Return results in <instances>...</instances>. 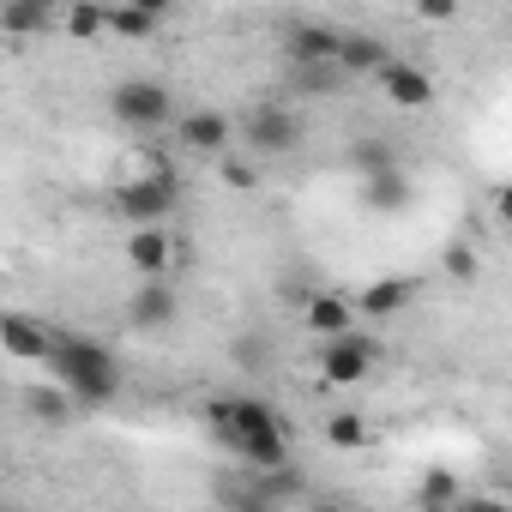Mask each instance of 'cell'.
I'll use <instances>...</instances> for the list:
<instances>
[{"instance_id": "1", "label": "cell", "mask_w": 512, "mask_h": 512, "mask_svg": "<svg viewBox=\"0 0 512 512\" xmlns=\"http://www.w3.org/2000/svg\"><path fill=\"white\" fill-rule=\"evenodd\" d=\"M205 422L211 434L223 440L229 458H241V470H278L290 458V440H284V422L272 404L260 398H217L205 404Z\"/></svg>"}, {"instance_id": "2", "label": "cell", "mask_w": 512, "mask_h": 512, "mask_svg": "<svg viewBox=\"0 0 512 512\" xmlns=\"http://www.w3.org/2000/svg\"><path fill=\"white\" fill-rule=\"evenodd\" d=\"M49 374H55L85 410H103V404H115V392H121L115 356H109L97 338H79V332H55V344H49Z\"/></svg>"}, {"instance_id": "3", "label": "cell", "mask_w": 512, "mask_h": 512, "mask_svg": "<svg viewBox=\"0 0 512 512\" xmlns=\"http://www.w3.org/2000/svg\"><path fill=\"white\" fill-rule=\"evenodd\" d=\"M109 115H115L127 133H157V127H169L175 97H169V85H163V79L133 73V79H121V85L109 91Z\"/></svg>"}, {"instance_id": "4", "label": "cell", "mask_w": 512, "mask_h": 512, "mask_svg": "<svg viewBox=\"0 0 512 512\" xmlns=\"http://www.w3.org/2000/svg\"><path fill=\"white\" fill-rule=\"evenodd\" d=\"M175 205H181V181H175V175H169L163 163L115 187V211H121L127 223H163V217H169Z\"/></svg>"}, {"instance_id": "5", "label": "cell", "mask_w": 512, "mask_h": 512, "mask_svg": "<svg viewBox=\"0 0 512 512\" xmlns=\"http://www.w3.org/2000/svg\"><path fill=\"white\" fill-rule=\"evenodd\" d=\"M241 139L260 151V157H290V151L302 145V121H296L284 103H266V109H253V115L241 121Z\"/></svg>"}, {"instance_id": "6", "label": "cell", "mask_w": 512, "mask_h": 512, "mask_svg": "<svg viewBox=\"0 0 512 512\" xmlns=\"http://www.w3.org/2000/svg\"><path fill=\"white\" fill-rule=\"evenodd\" d=\"M368 374H374V344L368 338H356V332L326 338V350H320V380L326 386H356Z\"/></svg>"}, {"instance_id": "7", "label": "cell", "mask_w": 512, "mask_h": 512, "mask_svg": "<svg viewBox=\"0 0 512 512\" xmlns=\"http://www.w3.org/2000/svg\"><path fill=\"white\" fill-rule=\"evenodd\" d=\"M338 49H344V31L338 25H314V19L290 25V37H284L290 67H338Z\"/></svg>"}, {"instance_id": "8", "label": "cell", "mask_w": 512, "mask_h": 512, "mask_svg": "<svg viewBox=\"0 0 512 512\" xmlns=\"http://www.w3.org/2000/svg\"><path fill=\"white\" fill-rule=\"evenodd\" d=\"M380 91L392 109H428L434 103V73L416 67V61H386L380 67Z\"/></svg>"}, {"instance_id": "9", "label": "cell", "mask_w": 512, "mask_h": 512, "mask_svg": "<svg viewBox=\"0 0 512 512\" xmlns=\"http://www.w3.org/2000/svg\"><path fill=\"white\" fill-rule=\"evenodd\" d=\"M410 199H416V187H410V175H404L398 163L362 169V205H368V211H404Z\"/></svg>"}, {"instance_id": "10", "label": "cell", "mask_w": 512, "mask_h": 512, "mask_svg": "<svg viewBox=\"0 0 512 512\" xmlns=\"http://www.w3.org/2000/svg\"><path fill=\"white\" fill-rule=\"evenodd\" d=\"M127 260H133L139 278H163L169 260H175V241L163 235V223H133V235H127Z\"/></svg>"}, {"instance_id": "11", "label": "cell", "mask_w": 512, "mask_h": 512, "mask_svg": "<svg viewBox=\"0 0 512 512\" xmlns=\"http://www.w3.org/2000/svg\"><path fill=\"white\" fill-rule=\"evenodd\" d=\"M55 19H67V13H61V0H7V7H0V25H7V37H13V43L43 37Z\"/></svg>"}, {"instance_id": "12", "label": "cell", "mask_w": 512, "mask_h": 512, "mask_svg": "<svg viewBox=\"0 0 512 512\" xmlns=\"http://www.w3.org/2000/svg\"><path fill=\"white\" fill-rule=\"evenodd\" d=\"M175 133H181V145H187V151H199V157H223V145H229L235 121H229V115H217V109H193Z\"/></svg>"}, {"instance_id": "13", "label": "cell", "mask_w": 512, "mask_h": 512, "mask_svg": "<svg viewBox=\"0 0 512 512\" xmlns=\"http://www.w3.org/2000/svg\"><path fill=\"white\" fill-rule=\"evenodd\" d=\"M127 320H133L139 332H163V326L175 320V290H169L163 278H145V284L133 290V302H127Z\"/></svg>"}, {"instance_id": "14", "label": "cell", "mask_w": 512, "mask_h": 512, "mask_svg": "<svg viewBox=\"0 0 512 512\" xmlns=\"http://www.w3.org/2000/svg\"><path fill=\"white\" fill-rule=\"evenodd\" d=\"M0 344H7V356H19V362H49L55 332H43V326L25 320V314H7V320H0Z\"/></svg>"}, {"instance_id": "15", "label": "cell", "mask_w": 512, "mask_h": 512, "mask_svg": "<svg viewBox=\"0 0 512 512\" xmlns=\"http://www.w3.org/2000/svg\"><path fill=\"white\" fill-rule=\"evenodd\" d=\"M392 55H386V43L380 37H368V31H344V49H338V67L350 73V79H380V67H386Z\"/></svg>"}, {"instance_id": "16", "label": "cell", "mask_w": 512, "mask_h": 512, "mask_svg": "<svg viewBox=\"0 0 512 512\" xmlns=\"http://www.w3.org/2000/svg\"><path fill=\"white\" fill-rule=\"evenodd\" d=\"M302 320H308V332H320V338H338V332H350L356 326V302H344V296H308V308H302Z\"/></svg>"}, {"instance_id": "17", "label": "cell", "mask_w": 512, "mask_h": 512, "mask_svg": "<svg viewBox=\"0 0 512 512\" xmlns=\"http://www.w3.org/2000/svg\"><path fill=\"white\" fill-rule=\"evenodd\" d=\"M404 302H410V278H380V284H368V290L356 296V314H362V320H392Z\"/></svg>"}, {"instance_id": "18", "label": "cell", "mask_w": 512, "mask_h": 512, "mask_svg": "<svg viewBox=\"0 0 512 512\" xmlns=\"http://www.w3.org/2000/svg\"><path fill=\"white\" fill-rule=\"evenodd\" d=\"M73 404H79V398H73L61 380H55V386H31V392H25V410H31L37 422H49V428L73 422Z\"/></svg>"}, {"instance_id": "19", "label": "cell", "mask_w": 512, "mask_h": 512, "mask_svg": "<svg viewBox=\"0 0 512 512\" xmlns=\"http://www.w3.org/2000/svg\"><path fill=\"white\" fill-rule=\"evenodd\" d=\"M109 31L127 37V43H145V37H157V13H145V7H133V0H121V7H109Z\"/></svg>"}, {"instance_id": "20", "label": "cell", "mask_w": 512, "mask_h": 512, "mask_svg": "<svg viewBox=\"0 0 512 512\" xmlns=\"http://www.w3.org/2000/svg\"><path fill=\"white\" fill-rule=\"evenodd\" d=\"M61 25H67V37L91 43V37H103V31H109V7H97V0H73Z\"/></svg>"}, {"instance_id": "21", "label": "cell", "mask_w": 512, "mask_h": 512, "mask_svg": "<svg viewBox=\"0 0 512 512\" xmlns=\"http://www.w3.org/2000/svg\"><path fill=\"white\" fill-rule=\"evenodd\" d=\"M440 266H446V278H452V284H470L482 260H476V247H470V241H452V247L440 253Z\"/></svg>"}, {"instance_id": "22", "label": "cell", "mask_w": 512, "mask_h": 512, "mask_svg": "<svg viewBox=\"0 0 512 512\" xmlns=\"http://www.w3.org/2000/svg\"><path fill=\"white\" fill-rule=\"evenodd\" d=\"M326 440H332L338 452H356V446H368V422H362V416H332V422H326Z\"/></svg>"}, {"instance_id": "23", "label": "cell", "mask_w": 512, "mask_h": 512, "mask_svg": "<svg viewBox=\"0 0 512 512\" xmlns=\"http://www.w3.org/2000/svg\"><path fill=\"white\" fill-rule=\"evenodd\" d=\"M217 181H223V187H235V193L260 187V175H253V163H241V157H223V163H217Z\"/></svg>"}, {"instance_id": "24", "label": "cell", "mask_w": 512, "mask_h": 512, "mask_svg": "<svg viewBox=\"0 0 512 512\" xmlns=\"http://www.w3.org/2000/svg\"><path fill=\"white\" fill-rule=\"evenodd\" d=\"M422 500H428V506H452V500H458V482H452L446 470H428V476H422Z\"/></svg>"}, {"instance_id": "25", "label": "cell", "mask_w": 512, "mask_h": 512, "mask_svg": "<svg viewBox=\"0 0 512 512\" xmlns=\"http://www.w3.org/2000/svg\"><path fill=\"white\" fill-rule=\"evenodd\" d=\"M410 7H416V13H422L428 25H446V19L458 13V0H410Z\"/></svg>"}, {"instance_id": "26", "label": "cell", "mask_w": 512, "mask_h": 512, "mask_svg": "<svg viewBox=\"0 0 512 512\" xmlns=\"http://www.w3.org/2000/svg\"><path fill=\"white\" fill-rule=\"evenodd\" d=\"M494 211H500V223H512V187H500V193H494Z\"/></svg>"}, {"instance_id": "27", "label": "cell", "mask_w": 512, "mask_h": 512, "mask_svg": "<svg viewBox=\"0 0 512 512\" xmlns=\"http://www.w3.org/2000/svg\"><path fill=\"white\" fill-rule=\"evenodd\" d=\"M133 7H145V13H157V19H163V13L175 7V0H133Z\"/></svg>"}]
</instances>
